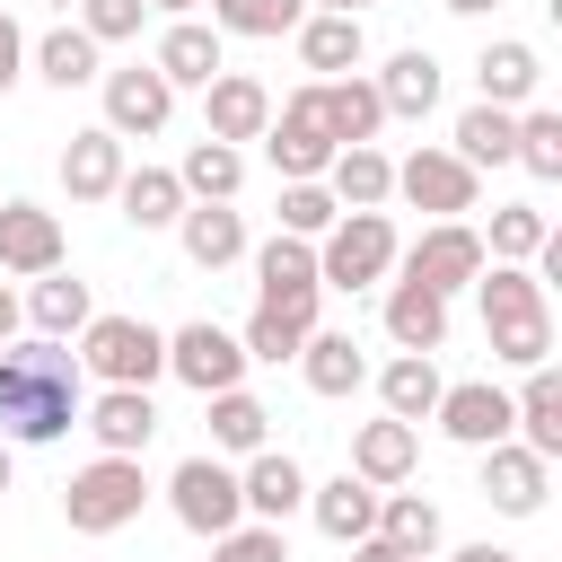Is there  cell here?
Here are the masks:
<instances>
[{"mask_svg":"<svg viewBox=\"0 0 562 562\" xmlns=\"http://www.w3.org/2000/svg\"><path fill=\"white\" fill-rule=\"evenodd\" d=\"M395 193H404L413 211H430V220H465L474 193H483V176H474L457 149H413V158L395 167Z\"/></svg>","mask_w":562,"mask_h":562,"instance_id":"11","label":"cell"},{"mask_svg":"<svg viewBox=\"0 0 562 562\" xmlns=\"http://www.w3.org/2000/svg\"><path fill=\"white\" fill-rule=\"evenodd\" d=\"M237 492H246V518L281 527L290 509H307V465H299L290 448H255V457H246V474H237Z\"/></svg>","mask_w":562,"mask_h":562,"instance_id":"19","label":"cell"},{"mask_svg":"<svg viewBox=\"0 0 562 562\" xmlns=\"http://www.w3.org/2000/svg\"><path fill=\"white\" fill-rule=\"evenodd\" d=\"M97 88H105V132H114V140H149V132H167V114H176V88H167L149 61L97 70Z\"/></svg>","mask_w":562,"mask_h":562,"instance_id":"12","label":"cell"},{"mask_svg":"<svg viewBox=\"0 0 562 562\" xmlns=\"http://www.w3.org/2000/svg\"><path fill=\"white\" fill-rule=\"evenodd\" d=\"M97 53H105V44H97L79 18H61L44 44H26V61H35L44 88H88V79H97Z\"/></svg>","mask_w":562,"mask_h":562,"instance_id":"30","label":"cell"},{"mask_svg":"<svg viewBox=\"0 0 562 562\" xmlns=\"http://www.w3.org/2000/svg\"><path fill=\"white\" fill-rule=\"evenodd\" d=\"M448 562H518L509 544H465V553H448Z\"/></svg>","mask_w":562,"mask_h":562,"instance_id":"50","label":"cell"},{"mask_svg":"<svg viewBox=\"0 0 562 562\" xmlns=\"http://www.w3.org/2000/svg\"><path fill=\"white\" fill-rule=\"evenodd\" d=\"M167 509H176V527L184 536H228L237 518H246V492H237V465H220V457H184L176 474H167Z\"/></svg>","mask_w":562,"mask_h":562,"instance_id":"7","label":"cell"},{"mask_svg":"<svg viewBox=\"0 0 562 562\" xmlns=\"http://www.w3.org/2000/svg\"><path fill=\"white\" fill-rule=\"evenodd\" d=\"M140 18H149V0H79V26H88L97 44H132Z\"/></svg>","mask_w":562,"mask_h":562,"instance_id":"46","label":"cell"},{"mask_svg":"<svg viewBox=\"0 0 562 562\" xmlns=\"http://www.w3.org/2000/svg\"><path fill=\"white\" fill-rule=\"evenodd\" d=\"M395 263H404V281H422V290L457 299V290L483 272V237H474L465 220H430L413 246H395Z\"/></svg>","mask_w":562,"mask_h":562,"instance_id":"9","label":"cell"},{"mask_svg":"<svg viewBox=\"0 0 562 562\" xmlns=\"http://www.w3.org/2000/svg\"><path fill=\"white\" fill-rule=\"evenodd\" d=\"M509 149H518V114H509V105H483V97H474V105L457 114V158H465V167L483 176V167H509Z\"/></svg>","mask_w":562,"mask_h":562,"instance_id":"39","label":"cell"},{"mask_svg":"<svg viewBox=\"0 0 562 562\" xmlns=\"http://www.w3.org/2000/svg\"><path fill=\"white\" fill-rule=\"evenodd\" d=\"M342 220V202L325 193V176L316 184H281V237H325Z\"/></svg>","mask_w":562,"mask_h":562,"instance_id":"43","label":"cell"},{"mask_svg":"<svg viewBox=\"0 0 562 562\" xmlns=\"http://www.w3.org/2000/svg\"><path fill=\"white\" fill-rule=\"evenodd\" d=\"M79 369L97 386H149V378H167V334L140 325V316H88L79 325Z\"/></svg>","mask_w":562,"mask_h":562,"instance_id":"4","label":"cell"},{"mask_svg":"<svg viewBox=\"0 0 562 562\" xmlns=\"http://www.w3.org/2000/svg\"><path fill=\"white\" fill-rule=\"evenodd\" d=\"M395 272V220L386 211H342L325 237H316V281L325 290H369Z\"/></svg>","mask_w":562,"mask_h":562,"instance_id":"5","label":"cell"},{"mask_svg":"<svg viewBox=\"0 0 562 562\" xmlns=\"http://www.w3.org/2000/svg\"><path fill=\"white\" fill-rule=\"evenodd\" d=\"M149 70H158L167 88H211V79L228 70V61H220V26H202V18H176V26L158 35Z\"/></svg>","mask_w":562,"mask_h":562,"instance_id":"22","label":"cell"},{"mask_svg":"<svg viewBox=\"0 0 562 562\" xmlns=\"http://www.w3.org/2000/svg\"><path fill=\"white\" fill-rule=\"evenodd\" d=\"M211 562H290V536L263 518H237L228 536H211Z\"/></svg>","mask_w":562,"mask_h":562,"instance_id":"44","label":"cell"},{"mask_svg":"<svg viewBox=\"0 0 562 562\" xmlns=\"http://www.w3.org/2000/svg\"><path fill=\"white\" fill-rule=\"evenodd\" d=\"M509 439H518V448H536L544 465L562 457V378H553V360H536V369H527V386L509 395Z\"/></svg>","mask_w":562,"mask_h":562,"instance_id":"21","label":"cell"},{"mask_svg":"<svg viewBox=\"0 0 562 562\" xmlns=\"http://www.w3.org/2000/svg\"><path fill=\"white\" fill-rule=\"evenodd\" d=\"M79 430H97L105 457H140L158 439V404H149V386H97L79 404Z\"/></svg>","mask_w":562,"mask_h":562,"instance_id":"13","label":"cell"},{"mask_svg":"<svg viewBox=\"0 0 562 562\" xmlns=\"http://www.w3.org/2000/svg\"><path fill=\"white\" fill-rule=\"evenodd\" d=\"M316 114H325L334 149H351V140H378V132H386V105H378V88H369L360 70H342V79H316Z\"/></svg>","mask_w":562,"mask_h":562,"instance_id":"27","label":"cell"},{"mask_svg":"<svg viewBox=\"0 0 562 562\" xmlns=\"http://www.w3.org/2000/svg\"><path fill=\"white\" fill-rule=\"evenodd\" d=\"M474 457H483V501H492L501 518H536V509H544V492H553L544 474H553V465H544L536 448L492 439V448H474Z\"/></svg>","mask_w":562,"mask_h":562,"instance_id":"14","label":"cell"},{"mask_svg":"<svg viewBox=\"0 0 562 562\" xmlns=\"http://www.w3.org/2000/svg\"><path fill=\"white\" fill-rule=\"evenodd\" d=\"M167 378H184L193 395H220V386H246V342H237L228 325H211V316H193V325H176V334H167Z\"/></svg>","mask_w":562,"mask_h":562,"instance_id":"10","label":"cell"},{"mask_svg":"<svg viewBox=\"0 0 562 562\" xmlns=\"http://www.w3.org/2000/svg\"><path fill=\"white\" fill-rule=\"evenodd\" d=\"M290 35H299V61H307L316 79H342V70H360V53H369L360 18H342V9H307Z\"/></svg>","mask_w":562,"mask_h":562,"instance_id":"25","label":"cell"},{"mask_svg":"<svg viewBox=\"0 0 562 562\" xmlns=\"http://www.w3.org/2000/svg\"><path fill=\"white\" fill-rule=\"evenodd\" d=\"M140 501H149L140 457H105V448L61 483V518H70L79 536H114V527H132V518H140Z\"/></svg>","mask_w":562,"mask_h":562,"instance_id":"3","label":"cell"},{"mask_svg":"<svg viewBox=\"0 0 562 562\" xmlns=\"http://www.w3.org/2000/svg\"><path fill=\"white\" fill-rule=\"evenodd\" d=\"M316 299H325V281H316V237H263L255 246V307H272V316H290L299 334H316Z\"/></svg>","mask_w":562,"mask_h":562,"instance_id":"6","label":"cell"},{"mask_svg":"<svg viewBox=\"0 0 562 562\" xmlns=\"http://www.w3.org/2000/svg\"><path fill=\"white\" fill-rule=\"evenodd\" d=\"M176 237H184V263L228 272V263L246 255V211H228V202H184V211H176Z\"/></svg>","mask_w":562,"mask_h":562,"instance_id":"24","label":"cell"},{"mask_svg":"<svg viewBox=\"0 0 562 562\" xmlns=\"http://www.w3.org/2000/svg\"><path fill=\"white\" fill-rule=\"evenodd\" d=\"M439 9H457V18H483V9H501V0H439Z\"/></svg>","mask_w":562,"mask_h":562,"instance_id":"51","label":"cell"},{"mask_svg":"<svg viewBox=\"0 0 562 562\" xmlns=\"http://www.w3.org/2000/svg\"><path fill=\"white\" fill-rule=\"evenodd\" d=\"M44 9H79V0H44Z\"/></svg>","mask_w":562,"mask_h":562,"instance_id":"55","label":"cell"},{"mask_svg":"<svg viewBox=\"0 0 562 562\" xmlns=\"http://www.w3.org/2000/svg\"><path fill=\"white\" fill-rule=\"evenodd\" d=\"M369 88H378V105H386V123H395V114H404V123H422V114L439 105V61H430V53L413 44V53H395V61H386V70L369 79Z\"/></svg>","mask_w":562,"mask_h":562,"instance_id":"31","label":"cell"},{"mask_svg":"<svg viewBox=\"0 0 562 562\" xmlns=\"http://www.w3.org/2000/svg\"><path fill=\"white\" fill-rule=\"evenodd\" d=\"M299 18H307V0H211L220 35H290Z\"/></svg>","mask_w":562,"mask_h":562,"instance_id":"42","label":"cell"},{"mask_svg":"<svg viewBox=\"0 0 562 562\" xmlns=\"http://www.w3.org/2000/svg\"><path fill=\"white\" fill-rule=\"evenodd\" d=\"M88 316H97L88 281H70L61 263H53V272H35V290H26V325H35V334H53V342H61V334H79Z\"/></svg>","mask_w":562,"mask_h":562,"instance_id":"35","label":"cell"},{"mask_svg":"<svg viewBox=\"0 0 562 562\" xmlns=\"http://www.w3.org/2000/svg\"><path fill=\"white\" fill-rule=\"evenodd\" d=\"M465 290L483 299L492 360H509V369H536V360H553V307H544V281H536L527 263H483Z\"/></svg>","mask_w":562,"mask_h":562,"instance_id":"2","label":"cell"},{"mask_svg":"<svg viewBox=\"0 0 562 562\" xmlns=\"http://www.w3.org/2000/svg\"><path fill=\"white\" fill-rule=\"evenodd\" d=\"M351 562H422V553H404V544H386V536H360Z\"/></svg>","mask_w":562,"mask_h":562,"instance_id":"48","label":"cell"},{"mask_svg":"<svg viewBox=\"0 0 562 562\" xmlns=\"http://www.w3.org/2000/svg\"><path fill=\"white\" fill-rule=\"evenodd\" d=\"M263 158H272V176H281V184H316V176H325L334 132H325V114H316V79H307V88H290V105L263 123Z\"/></svg>","mask_w":562,"mask_h":562,"instance_id":"8","label":"cell"},{"mask_svg":"<svg viewBox=\"0 0 562 562\" xmlns=\"http://www.w3.org/2000/svg\"><path fill=\"white\" fill-rule=\"evenodd\" d=\"M18 79H26V35H18V18L0 9V97H9Z\"/></svg>","mask_w":562,"mask_h":562,"instance_id":"47","label":"cell"},{"mask_svg":"<svg viewBox=\"0 0 562 562\" xmlns=\"http://www.w3.org/2000/svg\"><path fill=\"white\" fill-rule=\"evenodd\" d=\"M9 474H18V457H9V439H0V492H9Z\"/></svg>","mask_w":562,"mask_h":562,"instance_id":"54","label":"cell"},{"mask_svg":"<svg viewBox=\"0 0 562 562\" xmlns=\"http://www.w3.org/2000/svg\"><path fill=\"white\" fill-rule=\"evenodd\" d=\"M53 263H61V211L0 193V272L35 281V272H53Z\"/></svg>","mask_w":562,"mask_h":562,"instance_id":"15","label":"cell"},{"mask_svg":"<svg viewBox=\"0 0 562 562\" xmlns=\"http://www.w3.org/2000/svg\"><path fill=\"white\" fill-rule=\"evenodd\" d=\"M544 237H553V220H544L536 202H492V246H483V263H536Z\"/></svg>","mask_w":562,"mask_h":562,"instance_id":"40","label":"cell"},{"mask_svg":"<svg viewBox=\"0 0 562 562\" xmlns=\"http://www.w3.org/2000/svg\"><path fill=\"white\" fill-rule=\"evenodd\" d=\"M474 88H483V105H536V88H544V61H536V44H518V35H501V44H483V61H474Z\"/></svg>","mask_w":562,"mask_h":562,"instance_id":"26","label":"cell"},{"mask_svg":"<svg viewBox=\"0 0 562 562\" xmlns=\"http://www.w3.org/2000/svg\"><path fill=\"white\" fill-rule=\"evenodd\" d=\"M237 342H246V360H272V369H281V360H299V342H307V334H299L290 316H272V307H255Z\"/></svg>","mask_w":562,"mask_h":562,"instance_id":"45","label":"cell"},{"mask_svg":"<svg viewBox=\"0 0 562 562\" xmlns=\"http://www.w3.org/2000/svg\"><path fill=\"white\" fill-rule=\"evenodd\" d=\"M114 184H123V140H114L105 123L70 132V149H61V193H70V202H114Z\"/></svg>","mask_w":562,"mask_h":562,"instance_id":"23","label":"cell"},{"mask_svg":"<svg viewBox=\"0 0 562 562\" xmlns=\"http://www.w3.org/2000/svg\"><path fill=\"white\" fill-rule=\"evenodd\" d=\"M114 202H123V220L149 237V228H176V211H184V184H176V167H123Z\"/></svg>","mask_w":562,"mask_h":562,"instance_id":"34","label":"cell"},{"mask_svg":"<svg viewBox=\"0 0 562 562\" xmlns=\"http://www.w3.org/2000/svg\"><path fill=\"white\" fill-rule=\"evenodd\" d=\"M430 422H439L457 448H492V439H509V395H501L492 378H465V386H439Z\"/></svg>","mask_w":562,"mask_h":562,"instance_id":"17","label":"cell"},{"mask_svg":"<svg viewBox=\"0 0 562 562\" xmlns=\"http://www.w3.org/2000/svg\"><path fill=\"white\" fill-rule=\"evenodd\" d=\"M307 518H316L334 544H360V536L378 527V483H360V474L342 465L334 483H307Z\"/></svg>","mask_w":562,"mask_h":562,"instance_id":"28","label":"cell"},{"mask_svg":"<svg viewBox=\"0 0 562 562\" xmlns=\"http://www.w3.org/2000/svg\"><path fill=\"white\" fill-rule=\"evenodd\" d=\"M149 9H167V18H193V9H202V0H149Z\"/></svg>","mask_w":562,"mask_h":562,"instance_id":"52","label":"cell"},{"mask_svg":"<svg viewBox=\"0 0 562 562\" xmlns=\"http://www.w3.org/2000/svg\"><path fill=\"white\" fill-rule=\"evenodd\" d=\"M439 386H448V378H439V360H430V351H395V360L378 369V404H386L395 422H413V430L430 422Z\"/></svg>","mask_w":562,"mask_h":562,"instance_id":"29","label":"cell"},{"mask_svg":"<svg viewBox=\"0 0 562 562\" xmlns=\"http://www.w3.org/2000/svg\"><path fill=\"white\" fill-rule=\"evenodd\" d=\"M369 536H386V544H404V553H422V562H430L448 527H439V501H422V492H404V483H395V492H378V527H369Z\"/></svg>","mask_w":562,"mask_h":562,"instance_id":"38","label":"cell"},{"mask_svg":"<svg viewBox=\"0 0 562 562\" xmlns=\"http://www.w3.org/2000/svg\"><path fill=\"white\" fill-rule=\"evenodd\" d=\"M413 465H422V430H413V422L378 413V422H360V430H351V474H360V483L395 492V483H413Z\"/></svg>","mask_w":562,"mask_h":562,"instance_id":"18","label":"cell"},{"mask_svg":"<svg viewBox=\"0 0 562 562\" xmlns=\"http://www.w3.org/2000/svg\"><path fill=\"white\" fill-rule=\"evenodd\" d=\"M325 193H334L342 211H386V202H395V158H386L378 140H351V149L325 158Z\"/></svg>","mask_w":562,"mask_h":562,"instance_id":"20","label":"cell"},{"mask_svg":"<svg viewBox=\"0 0 562 562\" xmlns=\"http://www.w3.org/2000/svg\"><path fill=\"white\" fill-rule=\"evenodd\" d=\"M88 404V369L79 351H61L53 334H9L0 342V439L9 448H53L79 430Z\"/></svg>","mask_w":562,"mask_h":562,"instance_id":"1","label":"cell"},{"mask_svg":"<svg viewBox=\"0 0 562 562\" xmlns=\"http://www.w3.org/2000/svg\"><path fill=\"white\" fill-rule=\"evenodd\" d=\"M299 378H307L316 395H360L369 360H360V342H351V334H325V325H316V334L299 342Z\"/></svg>","mask_w":562,"mask_h":562,"instance_id":"36","label":"cell"},{"mask_svg":"<svg viewBox=\"0 0 562 562\" xmlns=\"http://www.w3.org/2000/svg\"><path fill=\"white\" fill-rule=\"evenodd\" d=\"M386 334H395V351H439L448 342V299L422 290V281H395L386 290Z\"/></svg>","mask_w":562,"mask_h":562,"instance_id":"33","label":"cell"},{"mask_svg":"<svg viewBox=\"0 0 562 562\" xmlns=\"http://www.w3.org/2000/svg\"><path fill=\"white\" fill-rule=\"evenodd\" d=\"M263 123H272V88L255 79V70H220L211 88H202V132L211 140H263Z\"/></svg>","mask_w":562,"mask_h":562,"instance_id":"16","label":"cell"},{"mask_svg":"<svg viewBox=\"0 0 562 562\" xmlns=\"http://www.w3.org/2000/svg\"><path fill=\"white\" fill-rule=\"evenodd\" d=\"M18 325H26V307H18V299H9V281H0V342H9Z\"/></svg>","mask_w":562,"mask_h":562,"instance_id":"49","label":"cell"},{"mask_svg":"<svg viewBox=\"0 0 562 562\" xmlns=\"http://www.w3.org/2000/svg\"><path fill=\"white\" fill-rule=\"evenodd\" d=\"M211 404V448L220 457H255V448H272V413L246 395V386H220V395H202Z\"/></svg>","mask_w":562,"mask_h":562,"instance_id":"37","label":"cell"},{"mask_svg":"<svg viewBox=\"0 0 562 562\" xmlns=\"http://www.w3.org/2000/svg\"><path fill=\"white\" fill-rule=\"evenodd\" d=\"M316 9H342V18H360V9H378V0H316Z\"/></svg>","mask_w":562,"mask_h":562,"instance_id":"53","label":"cell"},{"mask_svg":"<svg viewBox=\"0 0 562 562\" xmlns=\"http://www.w3.org/2000/svg\"><path fill=\"white\" fill-rule=\"evenodd\" d=\"M176 184H184V202H237V184H246V149L237 140H193L184 149V167H176Z\"/></svg>","mask_w":562,"mask_h":562,"instance_id":"32","label":"cell"},{"mask_svg":"<svg viewBox=\"0 0 562 562\" xmlns=\"http://www.w3.org/2000/svg\"><path fill=\"white\" fill-rule=\"evenodd\" d=\"M509 158L553 184V176H562V114H553V105H518V149H509Z\"/></svg>","mask_w":562,"mask_h":562,"instance_id":"41","label":"cell"}]
</instances>
